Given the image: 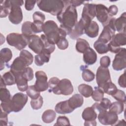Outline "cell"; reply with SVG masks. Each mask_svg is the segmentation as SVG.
Returning <instances> with one entry per match:
<instances>
[{
  "instance_id": "cell-1",
  "label": "cell",
  "mask_w": 126,
  "mask_h": 126,
  "mask_svg": "<svg viewBox=\"0 0 126 126\" xmlns=\"http://www.w3.org/2000/svg\"><path fill=\"white\" fill-rule=\"evenodd\" d=\"M63 2L64 7L57 18L61 24L60 27L64 30L69 35L77 23L78 14L76 7L69 3V0H63Z\"/></svg>"
},
{
  "instance_id": "cell-2",
  "label": "cell",
  "mask_w": 126,
  "mask_h": 126,
  "mask_svg": "<svg viewBox=\"0 0 126 126\" xmlns=\"http://www.w3.org/2000/svg\"><path fill=\"white\" fill-rule=\"evenodd\" d=\"M42 32L49 41L53 44H56L62 37H66L67 35L64 30L59 28L56 23L52 20H48L43 24Z\"/></svg>"
},
{
  "instance_id": "cell-3",
  "label": "cell",
  "mask_w": 126,
  "mask_h": 126,
  "mask_svg": "<svg viewBox=\"0 0 126 126\" xmlns=\"http://www.w3.org/2000/svg\"><path fill=\"white\" fill-rule=\"evenodd\" d=\"M36 3L40 10L54 16L59 14L64 7L63 0H38Z\"/></svg>"
},
{
  "instance_id": "cell-4",
  "label": "cell",
  "mask_w": 126,
  "mask_h": 126,
  "mask_svg": "<svg viewBox=\"0 0 126 126\" xmlns=\"http://www.w3.org/2000/svg\"><path fill=\"white\" fill-rule=\"evenodd\" d=\"M10 1L11 8L8 15V19L12 24L18 25L23 20V13L21 6L24 4V1L21 0H12Z\"/></svg>"
},
{
  "instance_id": "cell-5",
  "label": "cell",
  "mask_w": 126,
  "mask_h": 126,
  "mask_svg": "<svg viewBox=\"0 0 126 126\" xmlns=\"http://www.w3.org/2000/svg\"><path fill=\"white\" fill-rule=\"evenodd\" d=\"M7 43L18 50H22L28 45L27 36L18 33H10L6 36Z\"/></svg>"
},
{
  "instance_id": "cell-6",
  "label": "cell",
  "mask_w": 126,
  "mask_h": 126,
  "mask_svg": "<svg viewBox=\"0 0 126 126\" xmlns=\"http://www.w3.org/2000/svg\"><path fill=\"white\" fill-rule=\"evenodd\" d=\"M115 19V18H111L108 24L103 27V29L97 40L105 44H107L111 40L113 36L115 35L116 31L114 25Z\"/></svg>"
},
{
  "instance_id": "cell-7",
  "label": "cell",
  "mask_w": 126,
  "mask_h": 126,
  "mask_svg": "<svg viewBox=\"0 0 126 126\" xmlns=\"http://www.w3.org/2000/svg\"><path fill=\"white\" fill-rule=\"evenodd\" d=\"M95 16L103 27L106 26L112 18L109 13L108 8L102 4H96Z\"/></svg>"
},
{
  "instance_id": "cell-8",
  "label": "cell",
  "mask_w": 126,
  "mask_h": 126,
  "mask_svg": "<svg viewBox=\"0 0 126 126\" xmlns=\"http://www.w3.org/2000/svg\"><path fill=\"white\" fill-rule=\"evenodd\" d=\"M98 120L103 125L114 126L118 121V116L115 113L105 110L99 112Z\"/></svg>"
},
{
  "instance_id": "cell-9",
  "label": "cell",
  "mask_w": 126,
  "mask_h": 126,
  "mask_svg": "<svg viewBox=\"0 0 126 126\" xmlns=\"http://www.w3.org/2000/svg\"><path fill=\"white\" fill-rule=\"evenodd\" d=\"M96 81L98 87L102 89L108 82L111 81L109 70L108 68L99 66L96 73Z\"/></svg>"
},
{
  "instance_id": "cell-10",
  "label": "cell",
  "mask_w": 126,
  "mask_h": 126,
  "mask_svg": "<svg viewBox=\"0 0 126 126\" xmlns=\"http://www.w3.org/2000/svg\"><path fill=\"white\" fill-rule=\"evenodd\" d=\"M73 92V87L71 81L68 79H63L60 81L58 86L53 92L56 94L68 95Z\"/></svg>"
},
{
  "instance_id": "cell-11",
  "label": "cell",
  "mask_w": 126,
  "mask_h": 126,
  "mask_svg": "<svg viewBox=\"0 0 126 126\" xmlns=\"http://www.w3.org/2000/svg\"><path fill=\"white\" fill-rule=\"evenodd\" d=\"M13 112H18L22 110L28 100V95L22 93L15 94L12 97Z\"/></svg>"
},
{
  "instance_id": "cell-12",
  "label": "cell",
  "mask_w": 126,
  "mask_h": 126,
  "mask_svg": "<svg viewBox=\"0 0 126 126\" xmlns=\"http://www.w3.org/2000/svg\"><path fill=\"white\" fill-rule=\"evenodd\" d=\"M28 45L34 53L40 54L43 50L44 47L42 41L40 37L36 34L27 36Z\"/></svg>"
},
{
  "instance_id": "cell-13",
  "label": "cell",
  "mask_w": 126,
  "mask_h": 126,
  "mask_svg": "<svg viewBox=\"0 0 126 126\" xmlns=\"http://www.w3.org/2000/svg\"><path fill=\"white\" fill-rule=\"evenodd\" d=\"M35 76L36 81L34 85L36 89L39 92L46 91L49 87L46 74L44 71L40 70L35 72Z\"/></svg>"
},
{
  "instance_id": "cell-14",
  "label": "cell",
  "mask_w": 126,
  "mask_h": 126,
  "mask_svg": "<svg viewBox=\"0 0 126 126\" xmlns=\"http://www.w3.org/2000/svg\"><path fill=\"white\" fill-rule=\"evenodd\" d=\"M126 49L125 48H122L115 55L112 63V67L115 70L120 71L126 68Z\"/></svg>"
},
{
  "instance_id": "cell-15",
  "label": "cell",
  "mask_w": 126,
  "mask_h": 126,
  "mask_svg": "<svg viewBox=\"0 0 126 126\" xmlns=\"http://www.w3.org/2000/svg\"><path fill=\"white\" fill-rule=\"evenodd\" d=\"M82 117L85 120L84 126H94L96 125L95 119L97 117V113L92 106L87 107L84 110Z\"/></svg>"
},
{
  "instance_id": "cell-16",
  "label": "cell",
  "mask_w": 126,
  "mask_h": 126,
  "mask_svg": "<svg viewBox=\"0 0 126 126\" xmlns=\"http://www.w3.org/2000/svg\"><path fill=\"white\" fill-rule=\"evenodd\" d=\"M95 6L94 3H84L81 18L90 23L95 16Z\"/></svg>"
},
{
  "instance_id": "cell-17",
  "label": "cell",
  "mask_w": 126,
  "mask_h": 126,
  "mask_svg": "<svg viewBox=\"0 0 126 126\" xmlns=\"http://www.w3.org/2000/svg\"><path fill=\"white\" fill-rule=\"evenodd\" d=\"M88 24L82 18H81L79 22H77L75 26L72 28L71 32L69 34V37L72 39H77L79 36L85 33L84 30Z\"/></svg>"
},
{
  "instance_id": "cell-18",
  "label": "cell",
  "mask_w": 126,
  "mask_h": 126,
  "mask_svg": "<svg viewBox=\"0 0 126 126\" xmlns=\"http://www.w3.org/2000/svg\"><path fill=\"white\" fill-rule=\"evenodd\" d=\"M26 62L20 56L14 59L13 63L11 64L10 71L16 75L17 74L22 73V72L28 67Z\"/></svg>"
},
{
  "instance_id": "cell-19",
  "label": "cell",
  "mask_w": 126,
  "mask_h": 126,
  "mask_svg": "<svg viewBox=\"0 0 126 126\" xmlns=\"http://www.w3.org/2000/svg\"><path fill=\"white\" fill-rule=\"evenodd\" d=\"M83 60L87 65H92L97 60V55L93 49L88 48L83 53Z\"/></svg>"
},
{
  "instance_id": "cell-20",
  "label": "cell",
  "mask_w": 126,
  "mask_h": 126,
  "mask_svg": "<svg viewBox=\"0 0 126 126\" xmlns=\"http://www.w3.org/2000/svg\"><path fill=\"white\" fill-rule=\"evenodd\" d=\"M56 112L60 114H66L72 112L74 110L70 106L68 100L58 103L55 107Z\"/></svg>"
},
{
  "instance_id": "cell-21",
  "label": "cell",
  "mask_w": 126,
  "mask_h": 126,
  "mask_svg": "<svg viewBox=\"0 0 126 126\" xmlns=\"http://www.w3.org/2000/svg\"><path fill=\"white\" fill-rule=\"evenodd\" d=\"M12 53L11 50L8 48H2L0 52V70L4 67V63H8L12 59Z\"/></svg>"
},
{
  "instance_id": "cell-22",
  "label": "cell",
  "mask_w": 126,
  "mask_h": 126,
  "mask_svg": "<svg viewBox=\"0 0 126 126\" xmlns=\"http://www.w3.org/2000/svg\"><path fill=\"white\" fill-rule=\"evenodd\" d=\"M99 32V26L97 23L92 21L85 28L84 32L89 37L94 38L98 35Z\"/></svg>"
},
{
  "instance_id": "cell-23",
  "label": "cell",
  "mask_w": 126,
  "mask_h": 126,
  "mask_svg": "<svg viewBox=\"0 0 126 126\" xmlns=\"http://www.w3.org/2000/svg\"><path fill=\"white\" fill-rule=\"evenodd\" d=\"M114 25L116 31L119 32L126 33V13L125 12L117 19L115 20Z\"/></svg>"
},
{
  "instance_id": "cell-24",
  "label": "cell",
  "mask_w": 126,
  "mask_h": 126,
  "mask_svg": "<svg viewBox=\"0 0 126 126\" xmlns=\"http://www.w3.org/2000/svg\"><path fill=\"white\" fill-rule=\"evenodd\" d=\"M70 106L73 109L80 107L83 104L84 98L81 94H76L68 99Z\"/></svg>"
},
{
  "instance_id": "cell-25",
  "label": "cell",
  "mask_w": 126,
  "mask_h": 126,
  "mask_svg": "<svg viewBox=\"0 0 126 126\" xmlns=\"http://www.w3.org/2000/svg\"><path fill=\"white\" fill-rule=\"evenodd\" d=\"M51 54L42 51L40 54L35 55L34 57V63L37 66H42L44 63L49 62Z\"/></svg>"
},
{
  "instance_id": "cell-26",
  "label": "cell",
  "mask_w": 126,
  "mask_h": 126,
  "mask_svg": "<svg viewBox=\"0 0 126 126\" xmlns=\"http://www.w3.org/2000/svg\"><path fill=\"white\" fill-rule=\"evenodd\" d=\"M110 42L120 47L121 46L125 45L126 44V33L119 32L115 34L110 41Z\"/></svg>"
},
{
  "instance_id": "cell-27",
  "label": "cell",
  "mask_w": 126,
  "mask_h": 126,
  "mask_svg": "<svg viewBox=\"0 0 126 126\" xmlns=\"http://www.w3.org/2000/svg\"><path fill=\"white\" fill-rule=\"evenodd\" d=\"M15 76L16 77V83L18 90L21 92L26 91L29 87L28 84V81L22 76V73Z\"/></svg>"
},
{
  "instance_id": "cell-28",
  "label": "cell",
  "mask_w": 126,
  "mask_h": 126,
  "mask_svg": "<svg viewBox=\"0 0 126 126\" xmlns=\"http://www.w3.org/2000/svg\"><path fill=\"white\" fill-rule=\"evenodd\" d=\"M111 104V102L108 98H103L99 103L95 102L92 106L95 110H97L99 112L102 111L107 110L109 109Z\"/></svg>"
},
{
  "instance_id": "cell-29",
  "label": "cell",
  "mask_w": 126,
  "mask_h": 126,
  "mask_svg": "<svg viewBox=\"0 0 126 126\" xmlns=\"http://www.w3.org/2000/svg\"><path fill=\"white\" fill-rule=\"evenodd\" d=\"M0 18H5L9 15L11 11V5L10 3V1L9 0H0Z\"/></svg>"
},
{
  "instance_id": "cell-30",
  "label": "cell",
  "mask_w": 126,
  "mask_h": 126,
  "mask_svg": "<svg viewBox=\"0 0 126 126\" xmlns=\"http://www.w3.org/2000/svg\"><path fill=\"white\" fill-rule=\"evenodd\" d=\"M87 67V65H82L80 66V69L82 71V77L83 80L86 82H89L94 80L95 75Z\"/></svg>"
},
{
  "instance_id": "cell-31",
  "label": "cell",
  "mask_w": 126,
  "mask_h": 126,
  "mask_svg": "<svg viewBox=\"0 0 126 126\" xmlns=\"http://www.w3.org/2000/svg\"><path fill=\"white\" fill-rule=\"evenodd\" d=\"M56 117V113L55 111L51 109L45 110L42 115V121L46 124L53 122Z\"/></svg>"
},
{
  "instance_id": "cell-32",
  "label": "cell",
  "mask_w": 126,
  "mask_h": 126,
  "mask_svg": "<svg viewBox=\"0 0 126 126\" xmlns=\"http://www.w3.org/2000/svg\"><path fill=\"white\" fill-rule=\"evenodd\" d=\"M78 90L80 94L86 98L90 97L93 92L92 87L85 84H82L79 85Z\"/></svg>"
},
{
  "instance_id": "cell-33",
  "label": "cell",
  "mask_w": 126,
  "mask_h": 126,
  "mask_svg": "<svg viewBox=\"0 0 126 126\" xmlns=\"http://www.w3.org/2000/svg\"><path fill=\"white\" fill-rule=\"evenodd\" d=\"M40 37L41 39L43 44L44 49L43 51L48 52L50 54L52 53L55 49V44L50 43L44 34H41Z\"/></svg>"
},
{
  "instance_id": "cell-34",
  "label": "cell",
  "mask_w": 126,
  "mask_h": 126,
  "mask_svg": "<svg viewBox=\"0 0 126 126\" xmlns=\"http://www.w3.org/2000/svg\"><path fill=\"white\" fill-rule=\"evenodd\" d=\"M75 47L78 52L83 53L88 48L90 47V45L88 42L85 39L78 38L77 39Z\"/></svg>"
},
{
  "instance_id": "cell-35",
  "label": "cell",
  "mask_w": 126,
  "mask_h": 126,
  "mask_svg": "<svg viewBox=\"0 0 126 126\" xmlns=\"http://www.w3.org/2000/svg\"><path fill=\"white\" fill-rule=\"evenodd\" d=\"M124 109V103L121 101H115L111 103L109 110L110 112H112L117 114V115L122 113Z\"/></svg>"
},
{
  "instance_id": "cell-36",
  "label": "cell",
  "mask_w": 126,
  "mask_h": 126,
  "mask_svg": "<svg viewBox=\"0 0 126 126\" xmlns=\"http://www.w3.org/2000/svg\"><path fill=\"white\" fill-rule=\"evenodd\" d=\"M94 47L99 54H104L109 51L108 45L100 40H97L94 44Z\"/></svg>"
},
{
  "instance_id": "cell-37",
  "label": "cell",
  "mask_w": 126,
  "mask_h": 126,
  "mask_svg": "<svg viewBox=\"0 0 126 126\" xmlns=\"http://www.w3.org/2000/svg\"><path fill=\"white\" fill-rule=\"evenodd\" d=\"M1 77L6 86H11L16 84L15 76L10 70L5 72Z\"/></svg>"
},
{
  "instance_id": "cell-38",
  "label": "cell",
  "mask_w": 126,
  "mask_h": 126,
  "mask_svg": "<svg viewBox=\"0 0 126 126\" xmlns=\"http://www.w3.org/2000/svg\"><path fill=\"white\" fill-rule=\"evenodd\" d=\"M19 56L21 57L26 62L28 66L32 64L33 60V57L32 53L27 50H22L20 53Z\"/></svg>"
},
{
  "instance_id": "cell-39",
  "label": "cell",
  "mask_w": 126,
  "mask_h": 126,
  "mask_svg": "<svg viewBox=\"0 0 126 126\" xmlns=\"http://www.w3.org/2000/svg\"><path fill=\"white\" fill-rule=\"evenodd\" d=\"M104 93H106L109 95H112L117 90L116 86L113 84L112 81H110L106 83L102 88Z\"/></svg>"
},
{
  "instance_id": "cell-40",
  "label": "cell",
  "mask_w": 126,
  "mask_h": 126,
  "mask_svg": "<svg viewBox=\"0 0 126 126\" xmlns=\"http://www.w3.org/2000/svg\"><path fill=\"white\" fill-rule=\"evenodd\" d=\"M92 97L95 101H100L104 96V92L102 89L99 87L95 86L94 90H93Z\"/></svg>"
},
{
  "instance_id": "cell-41",
  "label": "cell",
  "mask_w": 126,
  "mask_h": 126,
  "mask_svg": "<svg viewBox=\"0 0 126 126\" xmlns=\"http://www.w3.org/2000/svg\"><path fill=\"white\" fill-rule=\"evenodd\" d=\"M31 24L30 21H26L22 24L21 31L23 34L27 36L34 34L31 27Z\"/></svg>"
},
{
  "instance_id": "cell-42",
  "label": "cell",
  "mask_w": 126,
  "mask_h": 126,
  "mask_svg": "<svg viewBox=\"0 0 126 126\" xmlns=\"http://www.w3.org/2000/svg\"><path fill=\"white\" fill-rule=\"evenodd\" d=\"M26 93L31 99H36L40 95V92H39L36 89L34 85H31L29 86L26 91Z\"/></svg>"
},
{
  "instance_id": "cell-43",
  "label": "cell",
  "mask_w": 126,
  "mask_h": 126,
  "mask_svg": "<svg viewBox=\"0 0 126 126\" xmlns=\"http://www.w3.org/2000/svg\"><path fill=\"white\" fill-rule=\"evenodd\" d=\"M11 99L6 101L1 102L0 103V109L7 114L13 112V107Z\"/></svg>"
},
{
  "instance_id": "cell-44",
  "label": "cell",
  "mask_w": 126,
  "mask_h": 126,
  "mask_svg": "<svg viewBox=\"0 0 126 126\" xmlns=\"http://www.w3.org/2000/svg\"><path fill=\"white\" fill-rule=\"evenodd\" d=\"M11 98L10 93L6 88H0V100L1 102L9 100Z\"/></svg>"
},
{
  "instance_id": "cell-45",
  "label": "cell",
  "mask_w": 126,
  "mask_h": 126,
  "mask_svg": "<svg viewBox=\"0 0 126 126\" xmlns=\"http://www.w3.org/2000/svg\"><path fill=\"white\" fill-rule=\"evenodd\" d=\"M43 103V100L42 97L40 95L37 98L31 99V105L32 108L34 110H38L41 108Z\"/></svg>"
},
{
  "instance_id": "cell-46",
  "label": "cell",
  "mask_w": 126,
  "mask_h": 126,
  "mask_svg": "<svg viewBox=\"0 0 126 126\" xmlns=\"http://www.w3.org/2000/svg\"><path fill=\"white\" fill-rule=\"evenodd\" d=\"M112 96L117 101H121L124 103H125L126 102V94L124 91L121 90L117 89L116 92L112 95Z\"/></svg>"
},
{
  "instance_id": "cell-47",
  "label": "cell",
  "mask_w": 126,
  "mask_h": 126,
  "mask_svg": "<svg viewBox=\"0 0 126 126\" xmlns=\"http://www.w3.org/2000/svg\"><path fill=\"white\" fill-rule=\"evenodd\" d=\"M60 79L56 77H53L51 78L48 82V86H49V92H54L55 90L56 89L58 83L60 82Z\"/></svg>"
},
{
  "instance_id": "cell-48",
  "label": "cell",
  "mask_w": 126,
  "mask_h": 126,
  "mask_svg": "<svg viewBox=\"0 0 126 126\" xmlns=\"http://www.w3.org/2000/svg\"><path fill=\"white\" fill-rule=\"evenodd\" d=\"M43 24L44 23L39 21H33V22H32L31 27L34 34L42 32V27Z\"/></svg>"
},
{
  "instance_id": "cell-49",
  "label": "cell",
  "mask_w": 126,
  "mask_h": 126,
  "mask_svg": "<svg viewBox=\"0 0 126 126\" xmlns=\"http://www.w3.org/2000/svg\"><path fill=\"white\" fill-rule=\"evenodd\" d=\"M22 75L28 81H31L33 78V69L32 68L28 66L22 72Z\"/></svg>"
},
{
  "instance_id": "cell-50",
  "label": "cell",
  "mask_w": 126,
  "mask_h": 126,
  "mask_svg": "<svg viewBox=\"0 0 126 126\" xmlns=\"http://www.w3.org/2000/svg\"><path fill=\"white\" fill-rule=\"evenodd\" d=\"M70 122L67 117L65 116H59L58 117L57 122L54 126H70Z\"/></svg>"
},
{
  "instance_id": "cell-51",
  "label": "cell",
  "mask_w": 126,
  "mask_h": 126,
  "mask_svg": "<svg viewBox=\"0 0 126 126\" xmlns=\"http://www.w3.org/2000/svg\"><path fill=\"white\" fill-rule=\"evenodd\" d=\"M56 45L59 49L61 50H65L68 46V42L66 39V37H62L58 41Z\"/></svg>"
},
{
  "instance_id": "cell-52",
  "label": "cell",
  "mask_w": 126,
  "mask_h": 126,
  "mask_svg": "<svg viewBox=\"0 0 126 126\" xmlns=\"http://www.w3.org/2000/svg\"><path fill=\"white\" fill-rule=\"evenodd\" d=\"M32 18L33 21H39L43 23L45 19V15L40 11H35L32 15Z\"/></svg>"
},
{
  "instance_id": "cell-53",
  "label": "cell",
  "mask_w": 126,
  "mask_h": 126,
  "mask_svg": "<svg viewBox=\"0 0 126 126\" xmlns=\"http://www.w3.org/2000/svg\"><path fill=\"white\" fill-rule=\"evenodd\" d=\"M111 63V60L109 57L107 56H103L100 58V66L105 68H108L110 65Z\"/></svg>"
},
{
  "instance_id": "cell-54",
  "label": "cell",
  "mask_w": 126,
  "mask_h": 126,
  "mask_svg": "<svg viewBox=\"0 0 126 126\" xmlns=\"http://www.w3.org/2000/svg\"><path fill=\"white\" fill-rule=\"evenodd\" d=\"M8 114L3 111L0 109V125L1 126H6L8 123L7 118Z\"/></svg>"
},
{
  "instance_id": "cell-55",
  "label": "cell",
  "mask_w": 126,
  "mask_h": 126,
  "mask_svg": "<svg viewBox=\"0 0 126 126\" xmlns=\"http://www.w3.org/2000/svg\"><path fill=\"white\" fill-rule=\"evenodd\" d=\"M35 3H36V1L35 0H25V7L26 9L28 11L32 10Z\"/></svg>"
},
{
  "instance_id": "cell-56",
  "label": "cell",
  "mask_w": 126,
  "mask_h": 126,
  "mask_svg": "<svg viewBox=\"0 0 126 126\" xmlns=\"http://www.w3.org/2000/svg\"><path fill=\"white\" fill-rule=\"evenodd\" d=\"M118 84L119 86L123 88L126 87V71L124 72L119 78L118 79Z\"/></svg>"
},
{
  "instance_id": "cell-57",
  "label": "cell",
  "mask_w": 126,
  "mask_h": 126,
  "mask_svg": "<svg viewBox=\"0 0 126 126\" xmlns=\"http://www.w3.org/2000/svg\"><path fill=\"white\" fill-rule=\"evenodd\" d=\"M108 12L110 14V15L111 17H113L114 15H116L117 14V12L118 11V7L115 5H112L108 8Z\"/></svg>"
},
{
  "instance_id": "cell-58",
  "label": "cell",
  "mask_w": 126,
  "mask_h": 126,
  "mask_svg": "<svg viewBox=\"0 0 126 126\" xmlns=\"http://www.w3.org/2000/svg\"><path fill=\"white\" fill-rule=\"evenodd\" d=\"M69 3L74 6V7L78 6L81 5V4L84 3L85 2V1H81V0H69Z\"/></svg>"
},
{
  "instance_id": "cell-59",
  "label": "cell",
  "mask_w": 126,
  "mask_h": 126,
  "mask_svg": "<svg viewBox=\"0 0 126 126\" xmlns=\"http://www.w3.org/2000/svg\"><path fill=\"white\" fill-rule=\"evenodd\" d=\"M6 85L5 84L4 81L2 78V77H0V88H6Z\"/></svg>"
}]
</instances>
